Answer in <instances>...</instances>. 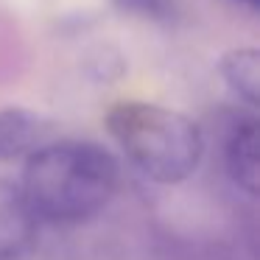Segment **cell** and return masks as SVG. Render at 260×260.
I'll return each instance as SVG.
<instances>
[{
    "mask_svg": "<svg viewBox=\"0 0 260 260\" xmlns=\"http://www.w3.org/2000/svg\"><path fill=\"white\" fill-rule=\"evenodd\" d=\"M118 185L120 165L104 146L51 140L25 159L20 190L37 221L76 226L107 210Z\"/></svg>",
    "mask_w": 260,
    "mask_h": 260,
    "instance_id": "cell-1",
    "label": "cell"
},
{
    "mask_svg": "<svg viewBox=\"0 0 260 260\" xmlns=\"http://www.w3.org/2000/svg\"><path fill=\"white\" fill-rule=\"evenodd\" d=\"M109 135L129 162L159 185H179L199 168L204 137L182 112L148 101H120L107 112Z\"/></svg>",
    "mask_w": 260,
    "mask_h": 260,
    "instance_id": "cell-2",
    "label": "cell"
},
{
    "mask_svg": "<svg viewBox=\"0 0 260 260\" xmlns=\"http://www.w3.org/2000/svg\"><path fill=\"white\" fill-rule=\"evenodd\" d=\"M224 171L238 190L254 196L257 190V165H260V135L257 118L252 115H232L221 140Z\"/></svg>",
    "mask_w": 260,
    "mask_h": 260,
    "instance_id": "cell-3",
    "label": "cell"
},
{
    "mask_svg": "<svg viewBox=\"0 0 260 260\" xmlns=\"http://www.w3.org/2000/svg\"><path fill=\"white\" fill-rule=\"evenodd\" d=\"M37 241V218L20 185L0 179V260H20Z\"/></svg>",
    "mask_w": 260,
    "mask_h": 260,
    "instance_id": "cell-4",
    "label": "cell"
},
{
    "mask_svg": "<svg viewBox=\"0 0 260 260\" xmlns=\"http://www.w3.org/2000/svg\"><path fill=\"white\" fill-rule=\"evenodd\" d=\"M53 126L48 118L31 109H0V162L31 157L40 146L51 143Z\"/></svg>",
    "mask_w": 260,
    "mask_h": 260,
    "instance_id": "cell-5",
    "label": "cell"
},
{
    "mask_svg": "<svg viewBox=\"0 0 260 260\" xmlns=\"http://www.w3.org/2000/svg\"><path fill=\"white\" fill-rule=\"evenodd\" d=\"M221 76L241 101L254 107L260 98V53L254 48H238L221 59Z\"/></svg>",
    "mask_w": 260,
    "mask_h": 260,
    "instance_id": "cell-6",
    "label": "cell"
},
{
    "mask_svg": "<svg viewBox=\"0 0 260 260\" xmlns=\"http://www.w3.org/2000/svg\"><path fill=\"white\" fill-rule=\"evenodd\" d=\"M115 6L126 14L151 20V23H171L176 17L174 0H115Z\"/></svg>",
    "mask_w": 260,
    "mask_h": 260,
    "instance_id": "cell-7",
    "label": "cell"
},
{
    "mask_svg": "<svg viewBox=\"0 0 260 260\" xmlns=\"http://www.w3.org/2000/svg\"><path fill=\"white\" fill-rule=\"evenodd\" d=\"M232 3H238V6H243V9H249V12H254V9L260 6V0H232Z\"/></svg>",
    "mask_w": 260,
    "mask_h": 260,
    "instance_id": "cell-8",
    "label": "cell"
}]
</instances>
